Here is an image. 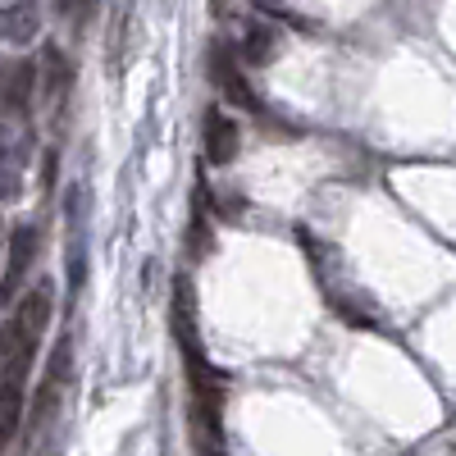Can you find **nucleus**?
<instances>
[{
    "mask_svg": "<svg viewBox=\"0 0 456 456\" xmlns=\"http://www.w3.org/2000/svg\"><path fill=\"white\" fill-rule=\"evenodd\" d=\"M51 306H55V283H32L19 306L10 311V324H14V361H10V374L0 384V456L14 443L19 425H23V411H28V379H32V365H37V352H42V338L51 329Z\"/></svg>",
    "mask_w": 456,
    "mask_h": 456,
    "instance_id": "nucleus-1",
    "label": "nucleus"
},
{
    "mask_svg": "<svg viewBox=\"0 0 456 456\" xmlns=\"http://www.w3.org/2000/svg\"><path fill=\"white\" fill-rule=\"evenodd\" d=\"M238 146H242V128L233 114H224L219 105L206 110V124H201V156L210 165H233L238 160Z\"/></svg>",
    "mask_w": 456,
    "mask_h": 456,
    "instance_id": "nucleus-2",
    "label": "nucleus"
},
{
    "mask_svg": "<svg viewBox=\"0 0 456 456\" xmlns=\"http://www.w3.org/2000/svg\"><path fill=\"white\" fill-rule=\"evenodd\" d=\"M32 260H37V228L23 224L10 233V247H5V265H0V301H14L28 270H32Z\"/></svg>",
    "mask_w": 456,
    "mask_h": 456,
    "instance_id": "nucleus-3",
    "label": "nucleus"
},
{
    "mask_svg": "<svg viewBox=\"0 0 456 456\" xmlns=\"http://www.w3.org/2000/svg\"><path fill=\"white\" fill-rule=\"evenodd\" d=\"M238 60H242V55H238L233 46H228V42H215V46H210V78H215V87H219L228 101H238V105L256 110V92L247 87Z\"/></svg>",
    "mask_w": 456,
    "mask_h": 456,
    "instance_id": "nucleus-4",
    "label": "nucleus"
},
{
    "mask_svg": "<svg viewBox=\"0 0 456 456\" xmlns=\"http://www.w3.org/2000/svg\"><path fill=\"white\" fill-rule=\"evenodd\" d=\"M42 32V5L37 0H14V5L0 10V42L10 46H28Z\"/></svg>",
    "mask_w": 456,
    "mask_h": 456,
    "instance_id": "nucleus-5",
    "label": "nucleus"
},
{
    "mask_svg": "<svg viewBox=\"0 0 456 456\" xmlns=\"http://www.w3.org/2000/svg\"><path fill=\"white\" fill-rule=\"evenodd\" d=\"M42 64H46V96H51V101H64L69 87H73V64L64 60L60 46H46Z\"/></svg>",
    "mask_w": 456,
    "mask_h": 456,
    "instance_id": "nucleus-6",
    "label": "nucleus"
},
{
    "mask_svg": "<svg viewBox=\"0 0 456 456\" xmlns=\"http://www.w3.org/2000/svg\"><path fill=\"white\" fill-rule=\"evenodd\" d=\"M32 83H37V69H32L28 60L10 64V73H5V92H0V101H5L10 110H23V105H28V96H32Z\"/></svg>",
    "mask_w": 456,
    "mask_h": 456,
    "instance_id": "nucleus-7",
    "label": "nucleus"
},
{
    "mask_svg": "<svg viewBox=\"0 0 456 456\" xmlns=\"http://www.w3.org/2000/svg\"><path fill=\"white\" fill-rule=\"evenodd\" d=\"M270 51H274V32L260 28V23H251L247 37H242V46H238V55H242L247 64H265V60H270Z\"/></svg>",
    "mask_w": 456,
    "mask_h": 456,
    "instance_id": "nucleus-8",
    "label": "nucleus"
},
{
    "mask_svg": "<svg viewBox=\"0 0 456 456\" xmlns=\"http://www.w3.org/2000/svg\"><path fill=\"white\" fill-rule=\"evenodd\" d=\"M55 5H60V14H64V19L83 23V19H87V10H92V0H55Z\"/></svg>",
    "mask_w": 456,
    "mask_h": 456,
    "instance_id": "nucleus-9",
    "label": "nucleus"
}]
</instances>
